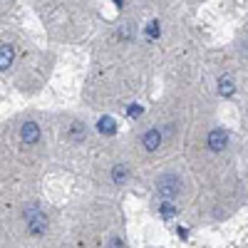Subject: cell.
<instances>
[{
	"label": "cell",
	"mask_w": 248,
	"mask_h": 248,
	"mask_svg": "<svg viewBox=\"0 0 248 248\" xmlns=\"http://www.w3.org/2000/svg\"><path fill=\"white\" fill-rule=\"evenodd\" d=\"M25 221H28V231L32 236H43L47 231V216L40 211L37 203H30L25 209Z\"/></svg>",
	"instance_id": "cell-1"
},
{
	"label": "cell",
	"mask_w": 248,
	"mask_h": 248,
	"mask_svg": "<svg viewBox=\"0 0 248 248\" xmlns=\"http://www.w3.org/2000/svg\"><path fill=\"white\" fill-rule=\"evenodd\" d=\"M156 189H159L161 199L169 201V199L179 196V191H181V179H179L176 174H164V176L156 179Z\"/></svg>",
	"instance_id": "cell-2"
},
{
	"label": "cell",
	"mask_w": 248,
	"mask_h": 248,
	"mask_svg": "<svg viewBox=\"0 0 248 248\" xmlns=\"http://www.w3.org/2000/svg\"><path fill=\"white\" fill-rule=\"evenodd\" d=\"M226 141H229V134H226L223 129H211L209 132V139H206V144H209L211 152H223L226 149Z\"/></svg>",
	"instance_id": "cell-3"
},
{
	"label": "cell",
	"mask_w": 248,
	"mask_h": 248,
	"mask_svg": "<svg viewBox=\"0 0 248 248\" xmlns=\"http://www.w3.org/2000/svg\"><path fill=\"white\" fill-rule=\"evenodd\" d=\"M20 139H23V144H37L40 139V127L35 122H25L23 129H20Z\"/></svg>",
	"instance_id": "cell-4"
},
{
	"label": "cell",
	"mask_w": 248,
	"mask_h": 248,
	"mask_svg": "<svg viewBox=\"0 0 248 248\" xmlns=\"http://www.w3.org/2000/svg\"><path fill=\"white\" fill-rule=\"evenodd\" d=\"M141 144H144V149H147V152H156L161 147V132L159 129H149L147 134L141 137Z\"/></svg>",
	"instance_id": "cell-5"
},
{
	"label": "cell",
	"mask_w": 248,
	"mask_h": 248,
	"mask_svg": "<svg viewBox=\"0 0 248 248\" xmlns=\"http://www.w3.org/2000/svg\"><path fill=\"white\" fill-rule=\"evenodd\" d=\"M13 57H15L13 45H0V70H8L13 65Z\"/></svg>",
	"instance_id": "cell-6"
},
{
	"label": "cell",
	"mask_w": 248,
	"mask_h": 248,
	"mask_svg": "<svg viewBox=\"0 0 248 248\" xmlns=\"http://www.w3.org/2000/svg\"><path fill=\"white\" fill-rule=\"evenodd\" d=\"M72 141H85V137H87V129H85V124L82 122H72V127H70V134H67Z\"/></svg>",
	"instance_id": "cell-7"
},
{
	"label": "cell",
	"mask_w": 248,
	"mask_h": 248,
	"mask_svg": "<svg viewBox=\"0 0 248 248\" xmlns=\"http://www.w3.org/2000/svg\"><path fill=\"white\" fill-rule=\"evenodd\" d=\"M127 179H129V167H127V164H114L112 181H114V184H124Z\"/></svg>",
	"instance_id": "cell-8"
},
{
	"label": "cell",
	"mask_w": 248,
	"mask_h": 248,
	"mask_svg": "<svg viewBox=\"0 0 248 248\" xmlns=\"http://www.w3.org/2000/svg\"><path fill=\"white\" fill-rule=\"evenodd\" d=\"M97 129H99L102 134H114V132H117V124H114V119H112V117H99Z\"/></svg>",
	"instance_id": "cell-9"
},
{
	"label": "cell",
	"mask_w": 248,
	"mask_h": 248,
	"mask_svg": "<svg viewBox=\"0 0 248 248\" xmlns=\"http://www.w3.org/2000/svg\"><path fill=\"white\" fill-rule=\"evenodd\" d=\"M233 90H236V87H233V82H231V79H221V82H218V92H221L223 97L233 94Z\"/></svg>",
	"instance_id": "cell-10"
},
{
	"label": "cell",
	"mask_w": 248,
	"mask_h": 248,
	"mask_svg": "<svg viewBox=\"0 0 248 248\" xmlns=\"http://www.w3.org/2000/svg\"><path fill=\"white\" fill-rule=\"evenodd\" d=\"M147 35H149V37H154V40L161 35V28H159V23H156V20H152V23L147 25Z\"/></svg>",
	"instance_id": "cell-11"
},
{
	"label": "cell",
	"mask_w": 248,
	"mask_h": 248,
	"mask_svg": "<svg viewBox=\"0 0 248 248\" xmlns=\"http://www.w3.org/2000/svg\"><path fill=\"white\" fill-rule=\"evenodd\" d=\"M159 214L164 216V218H171V216H176V209L171 203H161V209H159Z\"/></svg>",
	"instance_id": "cell-12"
},
{
	"label": "cell",
	"mask_w": 248,
	"mask_h": 248,
	"mask_svg": "<svg viewBox=\"0 0 248 248\" xmlns=\"http://www.w3.org/2000/svg\"><path fill=\"white\" fill-rule=\"evenodd\" d=\"M141 112H144V109H141L139 105H134V107H129V114H132V117H137V114H141Z\"/></svg>",
	"instance_id": "cell-13"
}]
</instances>
